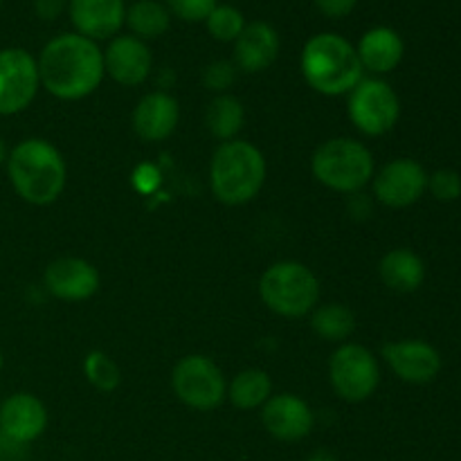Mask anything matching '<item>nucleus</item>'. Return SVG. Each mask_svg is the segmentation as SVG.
I'll list each match as a JSON object with an SVG mask.
<instances>
[{"label":"nucleus","instance_id":"f257e3e1","mask_svg":"<svg viewBox=\"0 0 461 461\" xmlns=\"http://www.w3.org/2000/svg\"><path fill=\"white\" fill-rule=\"evenodd\" d=\"M36 66L41 88L61 102L86 99L102 86L106 77L104 50L99 43L77 32H66L50 39L41 50Z\"/></svg>","mask_w":461,"mask_h":461},{"label":"nucleus","instance_id":"f03ea898","mask_svg":"<svg viewBox=\"0 0 461 461\" xmlns=\"http://www.w3.org/2000/svg\"><path fill=\"white\" fill-rule=\"evenodd\" d=\"M7 176L14 192L36 207L59 201L68 183V165L59 149L43 138L21 140L9 149Z\"/></svg>","mask_w":461,"mask_h":461},{"label":"nucleus","instance_id":"7ed1b4c3","mask_svg":"<svg viewBox=\"0 0 461 461\" xmlns=\"http://www.w3.org/2000/svg\"><path fill=\"white\" fill-rule=\"evenodd\" d=\"M300 70L306 84L324 97L349 95L365 79L356 45L336 32H322L306 41Z\"/></svg>","mask_w":461,"mask_h":461},{"label":"nucleus","instance_id":"20e7f679","mask_svg":"<svg viewBox=\"0 0 461 461\" xmlns=\"http://www.w3.org/2000/svg\"><path fill=\"white\" fill-rule=\"evenodd\" d=\"M266 174V158L255 144L239 138L221 142L210 162L212 194L223 205H246L259 196Z\"/></svg>","mask_w":461,"mask_h":461},{"label":"nucleus","instance_id":"39448f33","mask_svg":"<svg viewBox=\"0 0 461 461\" xmlns=\"http://www.w3.org/2000/svg\"><path fill=\"white\" fill-rule=\"evenodd\" d=\"M311 171L331 192L356 194L372 183L376 174L374 153L354 138H331L315 149Z\"/></svg>","mask_w":461,"mask_h":461},{"label":"nucleus","instance_id":"423d86ee","mask_svg":"<svg viewBox=\"0 0 461 461\" xmlns=\"http://www.w3.org/2000/svg\"><path fill=\"white\" fill-rule=\"evenodd\" d=\"M259 297L275 315L304 318L320 304V279L300 261H277L261 275Z\"/></svg>","mask_w":461,"mask_h":461},{"label":"nucleus","instance_id":"0eeeda50","mask_svg":"<svg viewBox=\"0 0 461 461\" xmlns=\"http://www.w3.org/2000/svg\"><path fill=\"white\" fill-rule=\"evenodd\" d=\"M171 390L180 403L196 412H212L228 399V381L212 358L203 354L185 356L171 372Z\"/></svg>","mask_w":461,"mask_h":461},{"label":"nucleus","instance_id":"6e6552de","mask_svg":"<svg viewBox=\"0 0 461 461\" xmlns=\"http://www.w3.org/2000/svg\"><path fill=\"white\" fill-rule=\"evenodd\" d=\"M329 381L338 399L347 403H363L372 399L381 383L378 360L367 347L345 342L329 360Z\"/></svg>","mask_w":461,"mask_h":461},{"label":"nucleus","instance_id":"1a4fd4ad","mask_svg":"<svg viewBox=\"0 0 461 461\" xmlns=\"http://www.w3.org/2000/svg\"><path fill=\"white\" fill-rule=\"evenodd\" d=\"M347 115L351 124L367 138L390 133L401 117V99L387 81L363 79L347 95Z\"/></svg>","mask_w":461,"mask_h":461},{"label":"nucleus","instance_id":"9d476101","mask_svg":"<svg viewBox=\"0 0 461 461\" xmlns=\"http://www.w3.org/2000/svg\"><path fill=\"white\" fill-rule=\"evenodd\" d=\"M39 90L36 57L23 48L0 50V117L27 111Z\"/></svg>","mask_w":461,"mask_h":461},{"label":"nucleus","instance_id":"9b49d317","mask_svg":"<svg viewBox=\"0 0 461 461\" xmlns=\"http://www.w3.org/2000/svg\"><path fill=\"white\" fill-rule=\"evenodd\" d=\"M372 187L381 205L405 210L428 192V171L412 158H396L374 174Z\"/></svg>","mask_w":461,"mask_h":461},{"label":"nucleus","instance_id":"f8f14e48","mask_svg":"<svg viewBox=\"0 0 461 461\" xmlns=\"http://www.w3.org/2000/svg\"><path fill=\"white\" fill-rule=\"evenodd\" d=\"M48 408L39 396L16 392L0 403V439L27 446L48 430Z\"/></svg>","mask_w":461,"mask_h":461},{"label":"nucleus","instance_id":"ddd939ff","mask_svg":"<svg viewBox=\"0 0 461 461\" xmlns=\"http://www.w3.org/2000/svg\"><path fill=\"white\" fill-rule=\"evenodd\" d=\"M383 360L399 381L410 385H426L441 372V354L426 340L387 342L383 347Z\"/></svg>","mask_w":461,"mask_h":461},{"label":"nucleus","instance_id":"4468645a","mask_svg":"<svg viewBox=\"0 0 461 461\" xmlns=\"http://www.w3.org/2000/svg\"><path fill=\"white\" fill-rule=\"evenodd\" d=\"M261 423L277 441L295 444L313 432L315 417L304 399L284 392V394H273L261 405Z\"/></svg>","mask_w":461,"mask_h":461},{"label":"nucleus","instance_id":"2eb2a0df","mask_svg":"<svg viewBox=\"0 0 461 461\" xmlns=\"http://www.w3.org/2000/svg\"><path fill=\"white\" fill-rule=\"evenodd\" d=\"M153 54L144 41L133 34H117L104 50V72L115 84L135 88L151 75Z\"/></svg>","mask_w":461,"mask_h":461},{"label":"nucleus","instance_id":"dca6fc26","mask_svg":"<svg viewBox=\"0 0 461 461\" xmlns=\"http://www.w3.org/2000/svg\"><path fill=\"white\" fill-rule=\"evenodd\" d=\"M99 270L79 257H61L50 261L43 273V286L61 302H86L99 291Z\"/></svg>","mask_w":461,"mask_h":461},{"label":"nucleus","instance_id":"f3484780","mask_svg":"<svg viewBox=\"0 0 461 461\" xmlns=\"http://www.w3.org/2000/svg\"><path fill=\"white\" fill-rule=\"evenodd\" d=\"M68 14L77 34L95 41H111L124 27V0H68Z\"/></svg>","mask_w":461,"mask_h":461},{"label":"nucleus","instance_id":"a211bd4d","mask_svg":"<svg viewBox=\"0 0 461 461\" xmlns=\"http://www.w3.org/2000/svg\"><path fill=\"white\" fill-rule=\"evenodd\" d=\"M279 48L282 41L277 30L266 21H252L234 41V66L248 75H259L277 61Z\"/></svg>","mask_w":461,"mask_h":461},{"label":"nucleus","instance_id":"6ab92c4d","mask_svg":"<svg viewBox=\"0 0 461 461\" xmlns=\"http://www.w3.org/2000/svg\"><path fill=\"white\" fill-rule=\"evenodd\" d=\"M180 104L169 93H149L135 104L131 124L144 142H162L178 129Z\"/></svg>","mask_w":461,"mask_h":461},{"label":"nucleus","instance_id":"aec40b11","mask_svg":"<svg viewBox=\"0 0 461 461\" xmlns=\"http://www.w3.org/2000/svg\"><path fill=\"white\" fill-rule=\"evenodd\" d=\"M356 52H358L363 70L372 75H387L403 61L405 43L399 32L387 25H378L360 36Z\"/></svg>","mask_w":461,"mask_h":461},{"label":"nucleus","instance_id":"412c9836","mask_svg":"<svg viewBox=\"0 0 461 461\" xmlns=\"http://www.w3.org/2000/svg\"><path fill=\"white\" fill-rule=\"evenodd\" d=\"M381 282L394 293H414L426 282V264L410 248H394L385 252L378 264Z\"/></svg>","mask_w":461,"mask_h":461},{"label":"nucleus","instance_id":"4be33fe9","mask_svg":"<svg viewBox=\"0 0 461 461\" xmlns=\"http://www.w3.org/2000/svg\"><path fill=\"white\" fill-rule=\"evenodd\" d=\"M124 25L129 27L131 34L138 36L140 41H153L167 34L171 27V14L165 3L158 0H135V3L126 5V21Z\"/></svg>","mask_w":461,"mask_h":461},{"label":"nucleus","instance_id":"5701e85b","mask_svg":"<svg viewBox=\"0 0 461 461\" xmlns=\"http://www.w3.org/2000/svg\"><path fill=\"white\" fill-rule=\"evenodd\" d=\"M205 124L207 131H210L216 140H221V142L237 140L243 124H246V108H243L241 99L234 97V95L230 93L216 95V97L207 104Z\"/></svg>","mask_w":461,"mask_h":461},{"label":"nucleus","instance_id":"b1692460","mask_svg":"<svg viewBox=\"0 0 461 461\" xmlns=\"http://www.w3.org/2000/svg\"><path fill=\"white\" fill-rule=\"evenodd\" d=\"M273 396V381L264 369H243L230 381L228 399L237 410H261Z\"/></svg>","mask_w":461,"mask_h":461},{"label":"nucleus","instance_id":"393cba45","mask_svg":"<svg viewBox=\"0 0 461 461\" xmlns=\"http://www.w3.org/2000/svg\"><path fill=\"white\" fill-rule=\"evenodd\" d=\"M311 329L322 340L345 345L356 331V315L349 306L338 304V302L315 306L311 311Z\"/></svg>","mask_w":461,"mask_h":461},{"label":"nucleus","instance_id":"a878e982","mask_svg":"<svg viewBox=\"0 0 461 461\" xmlns=\"http://www.w3.org/2000/svg\"><path fill=\"white\" fill-rule=\"evenodd\" d=\"M84 374L86 381H88L97 392H104V394L115 392L122 383L120 367H117L115 360L108 354H104V351H90V354L86 356Z\"/></svg>","mask_w":461,"mask_h":461},{"label":"nucleus","instance_id":"bb28decb","mask_svg":"<svg viewBox=\"0 0 461 461\" xmlns=\"http://www.w3.org/2000/svg\"><path fill=\"white\" fill-rule=\"evenodd\" d=\"M248 25L246 16L239 7L234 5H216L214 12L207 16L205 27L210 32V36L219 43H234V41L241 36L243 27Z\"/></svg>","mask_w":461,"mask_h":461},{"label":"nucleus","instance_id":"cd10ccee","mask_svg":"<svg viewBox=\"0 0 461 461\" xmlns=\"http://www.w3.org/2000/svg\"><path fill=\"white\" fill-rule=\"evenodd\" d=\"M428 192L441 203H453L461 198V176L455 169H437L428 174Z\"/></svg>","mask_w":461,"mask_h":461},{"label":"nucleus","instance_id":"c85d7f7f","mask_svg":"<svg viewBox=\"0 0 461 461\" xmlns=\"http://www.w3.org/2000/svg\"><path fill=\"white\" fill-rule=\"evenodd\" d=\"M171 16L185 23H205L207 16L214 12L219 0H165Z\"/></svg>","mask_w":461,"mask_h":461},{"label":"nucleus","instance_id":"c756f323","mask_svg":"<svg viewBox=\"0 0 461 461\" xmlns=\"http://www.w3.org/2000/svg\"><path fill=\"white\" fill-rule=\"evenodd\" d=\"M234 79H237V66L230 61H214L203 72V84L216 95H223L234 84Z\"/></svg>","mask_w":461,"mask_h":461},{"label":"nucleus","instance_id":"7c9ffc66","mask_svg":"<svg viewBox=\"0 0 461 461\" xmlns=\"http://www.w3.org/2000/svg\"><path fill=\"white\" fill-rule=\"evenodd\" d=\"M313 3L327 18H345L354 12L358 0H313Z\"/></svg>","mask_w":461,"mask_h":461},{"label":"nucleus","instance_id":"2f4dec72","mask_svg":"<svg viewBox=\"0 0 461 461\" xmlns=\"http://www.w3.org/2000/svg\"><path fill=\"white\" fill-rule=\"evenodd\" d=\"M68 9V0H34V12L41 21H57Z\"/></svg>","mask_w":461,"mask_h":461},{"label":"nucleus","instance_id":"473e14b6","mask_svg":"<svg viewBox=\"0 0 461 461\" xmlns=\"http://www.w3.org/2000/svg\"><path fill=\"white\" fill-rule=\"evenodd\" d=\"M306 461H338V457L333 453H329V450H315L313 455H309Z\"/></svg>","mask_w":461,"mask_h":461},{"label":"nucleus","instance_id":"72a5a7b5","mask_svg":"<svg viewBox=\"0 0 461 461\" xmlns=\"http://www.w3.org/2000/svg\"><path fill=\"white\" fill-rule=\"evenodd\" d=\"M7 156H9V149H7V144H5V140L0 138V167L7 162Z\"/></svg>","mask_w":461,"mask_h":461},{"label":"nucleus","instance_id":"f704fd0d","mask_svg":"<svg viewBox=\"0 0 461 461\" xmlns=\"http://www.w3.org/2000/svg\"><path fill=\"white\" fill-rule=\"evenodd\" d=\"M3 365H5V358H3V349H0V372H3Z\"/></svg>","mask_w":461,"mask_h":461},{"label":"nucleus","instance_id":"c9c22d12","mask_svg":"<svg viewBox=\"0 0 461 461\" xmlns=\"http://www.w3.org/2000/svg\"><path fill=\"white\" fill-rule=\"evenodd\" d=\"M0 5H3V0H0Z\"/></svg>","mask_w":461,"mask_h":461}]
</instances>
